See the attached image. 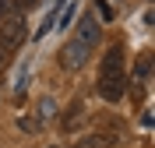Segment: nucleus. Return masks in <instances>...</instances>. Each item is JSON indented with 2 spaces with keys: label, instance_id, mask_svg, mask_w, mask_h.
<instances>
[{
  "label": "nucleus",
  "instance_id": "1",
  "mask_svg": "<svg viewBox=\"0 0 155 148\" xmlns=\"http://www.w3.org/2000/svg\"><path fill=\"white\" fill-rule=\"evenodd\" d=\"M74 39L81 42V46H88V49L99 46V39H102V25L95 21V14H81V18H78V25H74Z\"/></svg>",
  "mask_w": 155,
  "mask_h": 148
},
{
  "label": "nucleus",
  "instance_id": "2",
  "mask_svg": "<svg viewBox=\"0 0 155 148\" xmlns=\"http://www.w3.org/2000/svg\"><path fill=\"white\" fill-rule=\"evenodd\" d=\"M88 53H92V49H88V46H81V42H78V39H71L67 46L60 49V64H64V67H67V71H78V67H85Z\"/></svg>",
  "mask_w": 155,
  "mask_h": 148
},
{
  "label": "nucleus",
  "instance_id": "3",
  "mask_svg": "<svg viewBox=\"0 0 155 148\" xmlns=\"http://www.w3.org/2000/svg\"><path fill=\"white\" fill-rule=\"evenodd\" d=\"M124 74V49L120 46H113L102 57V71H99V78H120Z\"/></svg>",
  "mask_w": 155,
  "mask_h": 148
},
{
  "label": "nucleus",
  "instance_id": "4",
  "mask_svg": "<svg viewBox=\"0 0 155 148\" xmlns=\"http://www.w3.org/2000/svg\"><path fill=\"white\" fill-rule=\"evenodd\" d=\"M25 35H28V28H25V21L18 18V21H11V28L0 35V42H4L7 49H14V46H21V42H25Z\"/></svg>",
  "mask_w": 155,
  "mask_h": 148
},
{
  "label": "nucleus",
  "instance_id": "5",
  "mask_svg": "<svg viewBox=\"0 0 155 148\" xmlns=\"http://www.w3.org/2000/svg\"><path fill=\"white\" fill-rule=\"evenodd\" d=\"M18 130H25V134H39L42 123H39L35 113H21V117H18Z\"/></svg>",
  "mask_w": 155,
  "mask_h": 148
},
{
  "label": "nucleus",
  "instance_id": "6",
  "mask_svg": "<svg viewBox=\"0 0 155 148\" xmlns=\"http://www.w3.org/2000/svg\"><path fill=\"white\" fill-rule=\"evenodd\" d=\"M35 117H39V123H46V120H53L57 117V102H53V99H39V109H35Z\"/></svg>",
  "mask_w": 155,
  "mask_h": 148
},
{
  "label": "nucleus",
  "instance_id": "7",
  "mask_svg": "<svg viewBox=\"0 0 155 148\" xmlns=\"http://www.w3.org/2000/svg\"><path fill=\"white\" fill-rule=\"evenodd\" d=\"M113 138H102V134H85V138L78 141V148H109Z\"/></svg>",
  "mask_w": 155,
  "mask_h": 148
},
{
  "label": "nucleus",
  "instance_id": "8",
  "mask_svg": "<svg viewBox=\"0 0 155 148\" xmlns=\"http://www.w3.org/2000/svg\"><path fill=\"white\" fill-rule=\"evenodd\" d=\"M134 78L137 81H148V78H152V57H141L134 64Z\"/></svg>",
  "mask_w": 155,
  "mask_h": 148
},
{
  "label": "nucleus",
  "instance_id": "9",
  "mask_svg": "<svg viewBox=\"0 0 155 148\" xmlns=\"http://www.w3.org/2000/svg\"><path fill=\"white\" fill-rule=\"evenodd\" d=\"M85 117V106H71V113H67V120H64V130H71L78 123V120Z\"/></svg>",
  "mask_w": 155,
  "mask_h": 148
},
{
  "label": "nucleus",
  "instance_id": "10",
  "mask_svg": "<svg viewBox=\"0 0 155 148\" xmlns=\"http://www.w3.org/2000/svg\"><path fill=\"white\" fill-rule=\"evenodd\" d=\"M95 11L102 14V18H113V7H109V4H102V0H95Z\"/></svg>",
  "mask_w": 155,
  "mask_h": 148
},
{
  "label": "nucleus",
  "instance_id": "11",
  "mask_svg": "<svg viewBox=\"0 0 155 148\" xmlns=\"http://www.w3.org/2000/svg\"><path fill=\"white\" fill-rule=\"evenodd\" d=\"M4 64H7V46L0 42V67H4Z\"/></svg>",
  "mask_w": 155,
  "mask_h": 148
},
{
  "label": "nucleus",
  "instance_id": "12",
  "mask_svg": "<svg viewBox=\"0 0 155 148\" xmlns=\"http://www.w3.org/2000/svg\"><path fill=\"white\" fill-rule=\"evenodd\" d=\"M25 4H35V0H25Z\"/></svg>",
  "mask_w": 155,
  "mask_h": 148
}]
</instances>
